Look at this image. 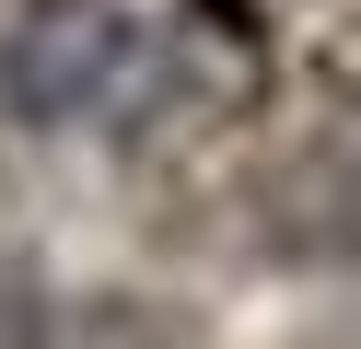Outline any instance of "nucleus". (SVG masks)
<instances>
[{
	"instance_id": "obj_1",
	"label": "nucleus",
	"mask_w": 361,
	"mask_h": 349,
	"mask_svg": "<svg viewBox=\"0 0 361 349\" xmlns=\"http://www.w3.org/2000/svg\"><path fill=\"white\" fill-rule=\"evenodd\" d=\"M0 105L59 140H128L175 105V35L128 0H24L0 23Z\"/></svg>"
}]
</instances>
